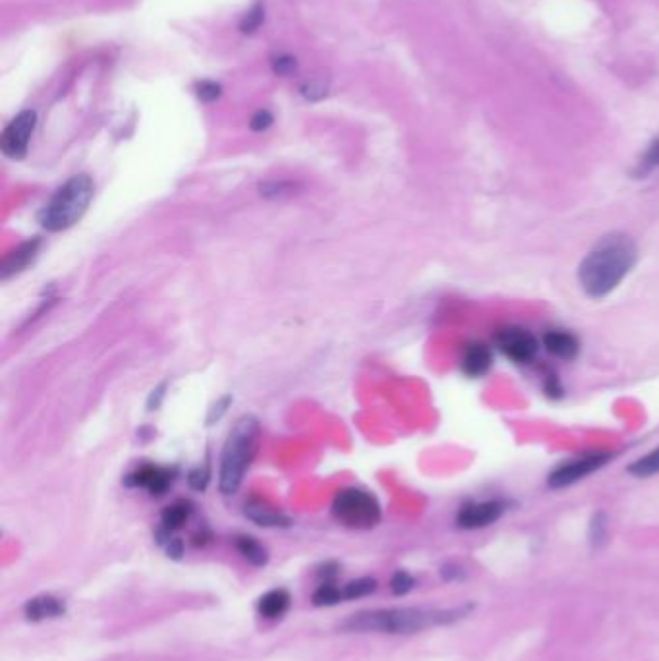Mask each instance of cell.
Returning <instances> with one entry per match:
<instances>
[{"label":"cell","mask_w":659,"mask_h":661,"mask_svg":"<svg viewBox=\"0 0 659 661\" xmlns=\"http://www.w3.org/2000/svg\"><path fill=\"white\" fill-rule=\"evenodd\" d=\"M67 612V605H64L62 600L55 598V595L45 594V595H37V598L30 600L23 607V613L28 617V621H45V619H55L60 617Z\"/></svg>","instance_id":"4fadbf2b"},{"label":"cell","mask_w":659,"mask_h":661,"mask_svg":"<svg viewBox=\"0 0 659 661\" xmlns=\"http://www.w3.org/2000/svg\"><path fill=\"white\" fill-rule=\"evenodd\" d=\"M544 346L548 353L561 360H574L580 353V343L568 331H549L544 335Z\"/></svg>","instance_id":"9a60e30c"},{"label":"cell","mask_w":659,"mask_h":661,"mask_svg":"<svg viewBox=\"0 0 659 661\" xmlns=\"http://www.w3.org/2000/svg\"><path fill=\"white\" fill-rule=\"evenodd\" d=\"M505 513V503L494 499L484 503H468L459 511L457 524L462 530H477L497 523Z\"/></svg>","instance_id":"30bf717a"},{"label":"cell","mask_w":659,"mask_h":661,"mask_svg":"<svg viewBox=\"0 0 659 661\" xmlns=\"http://www.w3.org/2000/svg\"><path fill=\"white\" fill-rule=\"evenodd\" d=\"M35 124H37L35 111H23L16 116V119L10 121V124L4 128L3 136H0V149H3L4 157L12 161H22L25 155H28Z\"/></svg>","instance_id":"52a82bcc"},{"label":"cell","mask_w":659,"mask_h":661,"mask_svg":"<svg viewBox=\"0 0 659 661\" xmlns=\"http://www.w3.org/2000/svg\"><path fill=\"white\" fill-rule=\"evenodd\" d=\"M262 22H263V8H262L260 4H255V6L248 12V14L244 16L240 28H242V31H244V33H252V31H255L257 28H260V23H262Z\"/></svg>","instance_id":"484cf974"},{"label":"cell","mask_w":659,"mask_h":661,"mask_svg":"<svg viewBox=\"0 0 659 661\" xmlns=\"http://www.w3.org/2000/svg\"><path fill=\"white\" fill-rule=\"evenodd\" d=\"M470 607L460 609H376L361 612L343 623L348 632H387V634H414L437 625L455 623L468 613Z\"/></svg>","instance_id":"7a4b0ae2"},{"label":"cell","mask_w":659,"mask_h":661,"mask_svg":"<svg viewBox=\"0 0 659 661\" xmlns=\"http://www.w3.org/2000/svg\"><path fill=\"white\" fill-rule=\"evenodd\" d=\"M655 168H659V138L652 139L648 149L644 151L640 165H638V174H648L655 171Z\"/></svg>","instance_id":"7402d4cb"},{"label":"cell","mask_w":659,"mask_h":661,"mask_svg":"<svg viewBox=\"0 0 659 661\" xmlns=\"http://www.w3.org/2000/svg\"><path fill=\"white\" fill-rule=\"evenodd\" d=\"M271 124H273V114L269 111H257L250 121L254 132H263V130H267Z\"/></svg>","instance_id":"83f0119b"},{"label":"cell","mask_w":659,"mask_h":661,"mask_svg":"<svg viewBox=\"0 0 659 661\" xmlns=\"http://www.w3.org/2000/svg\"><path fill=\"white\" fill-rule=\"evenodd\" d=\"M198 95L201 101L205 103H211L215 99H218V95H221V87H218L217 84L213 82H201L198 85Z\"/></svg>","instance_id":"f1b7e54d"},{"label":"cell","mask_w":659,"mask_h":661,"mask_svg":"<svg viewBox=\"0 0 659 661\" xmlns=\"http://www.w3.org/2000/svg\"><path fill=\"white\" fill-rule=\"evenodd\" d=\"M491 366H494V353L485 343L474 341L470 344H467L462 353V360H460V368L464 371V375L468 378H484L485 373H489Z\"/></svg>","instance_id":"7c38bea8"},{"label":"cell","mask_w":659,"mask_h":661,"mask_svg":"<svg viewBox=\"0 0 659 661\" xmlns=\"http://www.w3.org/2000/svg\"><path fill=\"white\" fill-rule=\"evenodd\" d=\"M627 472L635 478H652L659 474V447H655L654 451L648 452V455H644L638 460L632 462L627 469Z\"/></svg>","instance_id":"d6986e66"},{"label":"cell","mask_w":659,"mask_h":661,"mask_svg":"<svg viewBox=\"0 0 659 661\" xmlns=\"http://www.w3.org/2000/svg\"><path fill=\"white\" fill-rule=\"evenodd\" d=\"M235 546H236V549L240 551V555L244 557V559L250 561L254 567L267 565V559H269L267 551L257 540H254L250 536H238L235 540Z\"/></svg>","instance_id":"ac0fdd59"},{"label":"cell","mask_w":659,"mask_h":661,"mask_svg":"<svg viewBox=\"0 0 659 661\" xmlns=\"http://www.w3.org/2000/svg\"><path fill=\"white\" fill-rule=\"evenodd\" d=\"M190 514H191V505L188 501L173 503L163 511V516H161L163 528L166 530V532H174V530L183 528L188 523Z\"/></svg>","instance_id":"e0dca14e"},{"label":"cell","mask_w":659,"mask_h":661,"mask_svg":"<svg viewBox=\"0 0 659 661\" xmlns=\"http://www.w3.org/2000/svg\"><path fill=\"white\" fill-rule=\"evenodd\" d=\"M333 514L348 528L371 530L381 521V507L378 499L368 494V491L348 487L334 497Z\"/></svg>","instance_id":"5b68a950"},{"label":"cell","mask_w":659,"mask_h":661,"mask_svg":"<svg viewBox=\"0 0 659 661\" xmlns=\"http://www.w3.org/2000/svg\"><path fill=\"white\" fill-rule=\"evenodd\" d=\"M378 588V582L373 578H358L348 582L346 586H343V598L344 600H358V598H366V595L373 594Z\"/></svg>","instance_id":"ffe728a7"},{"label":"cell","mask_w":659,"mask_h":661,"mask_svg":"<svg viewBox=\"0 0 659 661\" xmlns=\"http://www.w3.org/2000/svg\"><path fill=\"white\" fill-rule=\"evenodd\" d=\"M590 540L596 548H600L601 543L607 540V521H605L603 513L593 514L592 526H590Z\"/></svg>","instance_id":"603a6c76"},{"label":"cell","mask_w":659,"mask_h":661,"mask_svg":"<svg viewBox=\"0 0 659 661\" xmlns=\"http://www.w3.org/2000/svg\"><path fill=\"white\" fill-rule=\"evenodd\" d=\"M39 248H41V238L37 237L18 244L16 248H12L3 257V264H0V279L8 281L10 277H14L28 269V265L33 264V259L37 257Z\"/></svg>","instance_id":"8fae6325"},{"label":"cell","mask_w":659,"mask_h":661,"mask_svg":"<svg viewBox=\"0 0 659 661\" xmlns=\"http://www.w3.org/2000/svg\"><path fill=\"white\" fill-rule=\"evenodd\" d=\"M232 403V397L230 395H225L223 398H218L217 403L209 408V414H208V425H213L215 422L221 420L225 414L228 412V406Z\"/></svg>","instance_id":"4316f807"},{"label":"cell","mask_w":659,"mask_h":661,"mask_svg":"<svg viewBox=\"0 0 659 661\" xmlns=\"http://www.w3.org/2000/svg\"><path fill=\"white\" fill-rule=\"evenodd\" d=\"M262 441V425L255 416H242L232 427L221 452L218 466V489L225 496H235L245 472L252 466Z\"/></svg>","instance_id":"3957f363"},{"label":"cell","mask_w":659,"mask_h":661,"mask_svg":"<svg viewBox=\"0 0 659 661\" xmlns=\"http://www.w3.org/2000/svg\"><path fill=\"white\" fill-rule=\"evenodd\" d=\"M495 346L514 364H528L538 354L536 336L522 327H503L495 333Z\"/></svg>","instance_id":"ba28073f"},{"label":"cell","mask_w":659,"mask_h":661,"mask_svg":"<svg viewBox=\"0 0 659 661\" xmlns=\"http://www.w3.org/2000/svg\"><path fill=\"white\" fill-rule=\"evenodd\" d=\"M166 391V383H161L159 387H155L151 395H149V400H147V410H159V406L163 405V398H165V393Z\"/></svg>","instance_id":"f546056e"},{"label":"cell","mask_w":659,"mask_h":661,"mask_svg":"<svg viewBox=\"0 0 659 661\" xmlns=\"http://www.w3.org/2000/svg\"><path fill=\"white\" fill-rule=\"evenodd\" d=\"M95 196V183L89 174H74L41 207L37 219L49 232H62L74 227L89 210Z\"/></svg>","instance_id":"277c9868"},{"label":"cell","mask_w":659,"mask_h":661,"mask_svg":"<svg viewBox=\"0 0 659 661\" xmlns=\"http://www.w3.org/2000/svg\"><path fill=\"white\" fill-rule=\"evenodd\" d=\"M273 68H275V72H277V74L287 76V74L294 72V68H296V60H294V58H290V57H279V58H275V60H273Z\"/></svg>","instance_id":"4dcf8cb0"},{"label":"cell","mask_w":659,"mask_h":661,"mask_svg":"<svg viewBox=\"0 0 659 661\" xmlns=\"http://www.w3.org/2000/svg\"><path fill=\"white\" fill-rule=\"evenodd\" d=\"M244 513L257 526H265V528H289L292 524V521H290V518L287 514H282V513L275 511L273 507H269V505H265L262 501H250V503H245Z\"/></svg>","instance_id":"5bb4252c"},{"label":"cell","mask_w":659,"mask_h":661,"mask_svg":"<svg viewBox=\"0 0 659 661\" xmlns=\"http://www.w3.org/2000/svg\"><path fill=\"white\" fill-rule=\"evenodd\" d=\"M343 590L333 585V582H323V585L314 594V605L317 607H331L343 602Z\"/></svg>","instance_id":"44dd1931"},{"label":"cell","mask_w":659,"mask_h":661,"mask_svg":"<svg viewBox=\"0 0 659 661\" xmlns=\"http://www.w3.org/2000/svg\"><path fill=\"white\" fill-rule=\"evenodd\" d=\"M209 479H211V472H209V466L203 464V466H196L190 474H188V482L191 486V489L196 491H203L205 487L209 486Z\"/></svg>","instance_id":"cb8c5ba5"},{"label":"cell","mask_w":659,"mask_h":661,"mask_svg":"<svg viewBox=\"0 0 659 661\" xmlns=\"http://www.w3.org/2000/svg\"><path fill=\"white\" fill-rule=\"evenodd\" d=\"M638 262V248L625 232L601 237L578 265V282L590 298H605L621 284Z\"/></svg>","instance_id":"6da1fadb"},{"label":"cell","mask_w":659,"mask_h":661,"mask_svg":"<svg viewBox=\"0 0 659 661\" xmlns=\"http://www.w3.org/2000/svg\"><path fill=\"white\" fill-rule=\"evenodd\" d=\"M546 395H548V397H551V398H561V397H563V389H561V385H559L557 381H555V380H549V381L546 383Z\"/></svg>","instance_id":"1f68e13d"},{"label":"cell","mask_w":659,"mask_h":661,"mask_svg":"<svg viewBox=\"0 0 659 661\" xmlns=\"http://www.w3.org/2000/svg\"><path fill=\"white\" fill-rule=\"evenodd\" d=\"M412 588H414V578L405 573V570H398V573L391 578V590L395 595H405Z\"/></svg>","instance_id":"d4e9b609"},{"label":"cell","mask_w":659,"mask_h":661,"mask_svg":"<svg viewBox=\"0 0 659 661\" xmlns=\"http://www.w3.org/2000/svg\"><path fill=\"white\" fill-rule=\"evenodd\" d=\"M290 594L287 590H271L257 602V612L265 619H279L289 612Z\"/></svg>","instance_id":"2e32d148"},{"label":"cell","mask_w":659,"mask_h":661,"mask_svg":"<svg viewBox=\"0 0 659 661\" xmlns=\"http://www.w3.org/2000/svg\"><path fill=\"white\" fill-rule=\"evenodd\" d=\"M610 460H611L610 452H588L584 457L566 460L559 466H555L551 470V474L548 476V486L551 489H563L573 486L580 482V479L588 478L590 474L598 472L601 466H605Z\"/></svg>","instance_id":"8992f818"},{"label":"cell","mask_w":659,"mask_h":661,"mask_svg":"<svg viewBox=\"0 0 659 661\" xmlns=\"http://www.w3.org/2000/svg\"><path fill=\"white\" fill-rule=\"evenodd\" d=\"M176 478L174 469H165L157 464H144L134 470L130 476H126L128 487H141L147 489L151 496H165L171 489Z\"/></svg>","instance_id":"9c48e42d"}]
</instances>
